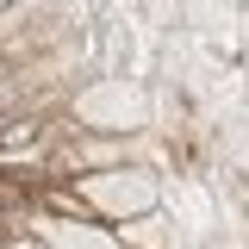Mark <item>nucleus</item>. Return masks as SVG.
Returning <instances> with one entry per match:
<instances>
[{
	"label": "nucleus",
	"instance_id": "1",
	"mask_svg": "<svg viewBox=\"0 0 249 249\" xmlns=\"http://www.w3.org/2000/svg\"><path fill=\"white\" fill-rule=\"evenodd\" d=\"M6 249H25V243H6Z\"/></svg>",
	"mask_w": 249,
	"mask_h": 249
}]
</instances>
